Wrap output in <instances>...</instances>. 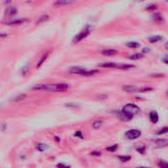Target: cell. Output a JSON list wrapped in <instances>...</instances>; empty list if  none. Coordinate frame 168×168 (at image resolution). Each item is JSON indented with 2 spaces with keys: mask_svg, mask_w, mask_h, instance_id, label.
<instances>
[{
  "mask_svg": "<svg viewBox=\"0 0 168 168\" xmlns=\"http://www.w3.org/2000/svg\"><path fill=\"white\" fill-rule=\"evenodd\" d=\"M26 97H27L26 94H20V95H18L17 97H15V98H14V101H16V102H17V101L24 100V99L26 98Z\"/></svg>",
  "mask_w": 168,
  "mask_h": 168,
  "instance_id": "4dcf8cb0",
  "label": "cell"
},
{
  "mask_svg": "<svg viewBox=\"0 0 168 168\" xmlns=\"http://www.w3.org/2000/svg\"><path fill=\"white\" fill-rule=\"evenodd\" d=\"M164 47H165V49H166V51H168V42H166V43L164 45Z\"/></svg>",
  "mask_w": 168,
  "mask_h": 168,
  "instance_id": "ab89813d",
  "label": "cell"
},
{
  "mask_svg": "<svg viewBox=\"0 0 168 168\" xmlns=\"http://www.w3.org/2000/svg\"><path fill=\"white\" fill-rule=\"evenodd\" d=\"M158 166L160 168H168V162L164 160H161L158 162Z\"/></svg>",
  "mask_w": 168,
  "mask_h": 168,
  "instance_id": "f546056e",
  "label": "cell"
},
{
  "mask_svg": "<svg viewBox=\"0 0 168 168\" xmlns=\"http://www.w3.org/2000/svg\"><path fill=\"white\" fill-rule=\"evenodd\" d=\"M55 140H57V142H59V140H59V136H55Z\"/></svg>",
  "mask_w": 168,
  "mask_h": 168,
  "instance_id": "60d3db41",
  "label": "cell"
},
{
  "mask_svg": "<svg viewBox=\"0 0 168 168\" xmlns=\"http://www.w3.org/2000/svg\"><path fill=\"white\" fill-rule=\"evenodd\" d=\"M126 45L130 49H138V47H140V43L138 42H128L126 43Z\"/></svg>",
  "mask_w": 168,
  "mask_h": 168,
  "instance_id": "ffe728a7",
  "label": "cell"
},
{
  "mask_svg": "<svg viewBox=\"0 0 168 168\" xmlns=\"http://www.w3.org/2000/svg\"><path fill=\"white\" fill-rule=\"evenodd\" d=\"M101 53H102L103 55H106V57H113V55H117L118 51H116V49H103V51H101Z\"/></svg>",
  "mask_w": 168,
  "mask_h": 168,
  "instance_id": "4fadbf2b",
  "label": "cell"
},
{
  "mask_svg": "<svg viewBox=\"0 0 168 168\" xmlns=\"http://www.w3.org/2000/svg\"><path fill=\"white\" fill-rule=\"evenodd\" d=\"M136 2H142V1H144V0H136Z\"/></svg>",
  "mask_w": 168,
  "mask_h": 168,
  "instance_id": "7bdbcfd3",
  "label": "cell"
},
{
  "mask_svg": "<svg viewBox=\"0 0 168 168\" xmlns=\"http://www.w3.org/2000/svg\"><path fill=\"white\" fill-rule=\"evenodd\" d=\"M57 166V168H70L68 165H65V164H63V163H59Z\"/></svg>",
  "mask_w": 168,
  "mask_h": 168,
  "instance_id": "8d00e7d4",
  "label": "cell"
},
{
  "mask_svg": "<svg viewBox=\"0 0 168 168\" xmlns=\"http://www.w3.org/2000/svg\"><path fill=\"white\" fill-rule=\"evenodd\" d=\"M163 40V37L160 35H156V36H150L147 38V42H149L150 43H159Z\"/></svg>",
  "mask_w": 168,
  "mask_h": 168,
  "instance_id": "8fae6325",
  "label": "cell"
},
{
  "mask_svg": "<svg viewBox=\"0 0 168 168\" xmlns=\"http://www.w3.org/2000/svg\"><path fill=\"white\" fill-rule=\"evenodd\" d=\"M161 61H162V63H166V64H168V55H164V57L161 59Z\"/></svg>",
  "mask_w": 168,
  "mask_h": 168,
  "instance_id": "d590c367",
  "label": "cell"
},
{
  "mask_svg": "<svg viewBox=\"0 0 168 168\" xmlns=\"http://www.w3.org/2000/svg\"><path fill=\"white\" fill-rule=\"evenodd\" d=\"M99 70L97 69H86L83 73L81 74V76H85V77H89V76H94L95 74H98Z\"/></svg>",
  "mask_w": 168,
  "mask_h": 168,
  "instance_id": "9a60e30c",
  "label": "cell"
},
{
  "mask_svg": "<svg viewBox=\"0 0 168 168\" xmlns=\"http://www.w3.org/2000/svg\"><path fill=\"white\" fill-rule=\"evenodd\" d=\"M17 12H18V10L15 6H9V7L6 9L5 15L7 16V17H12V16H15L16 14H17Z\"/></svg>",
  "mask_w": 168,
  "mask_h": 168,
  "instance_id": "30bf717a",
  "label": "cell"
},
{
  "mask_svg": "<svg viewBox=\"0 0 168 168\" xmlns=\"http://www.w3.org/2000/svg\"><path fill=\"white\" fill-rule=\"evenodd\" d=\"M118 144H113V146H108V147H106V150L107 151H110V152H114V151H116L118 149Z\"/></svg>",
  "mask_w": 168,
  "mask_h": 168,
  "instance_id": "f1b7e54d",
  "label": "cell"
},
{
  "mask_svg": "<svg viewBox=\"0 0 168 168\" xmlns=\"http://www.w3.org/2000/svg\"><path fill=\"white\" fill-rule=\"evenodd\" d=\"M74 136H76V138H82V134H81V130H77V132L74 134Z\"/></svg>",
  "mask_w": 168,
  "mask_h": 168,
  "instance_id": "e575fe53",
  "label": "cell"
},
{
  "mask_svg": "<svg viewBox=\"0 0 168 168\" xmlns=\"http://www.w3.org/2000/svg\"><path fill=\"white\" fill-rule=\"evenodd\" d=\"M150 51V49L149 47H144V49H142V53H149Z\"/></svg>",
  "mask_w": 168,
  "mask_h": 168,
  "instance_id": "74e56055",
  "label": "cell"
},
{
  "mask_svg": "<svg viewBox=\"0 0 168 168\" xmlns=\"http://www.w3.org/2000/svg\"><path fill=\"white\" fill-rule=\"evenodd\" d=\"M168 132V126H163V128H161L160 130H158L156 132H155V134H157V136H161V134H167Z\"/></svg>",
  "mask_w": 168,
  "mask_h": 168,
  "instance_id": "4316f807",
  "label": "cell"
},
{
  "mask_svg": "<svg viewBox=\"0 0 168 168\" xmlns=\"http://www.w3.org/2000/svg\"><path fill=\"white\" fill-rule=\"evenodd\" d=\"M152 144L155 146V148H162V147L167 146L168 138H158L156 140H153Z\"/></svg>",
  "mask_w": 168,
  "mask_h": 168,
  "instance_id": "5b68a950",
  "label": "cell"
},
{
  "mask_svg": "<svg viewBox=\"0 0 168 168\" xmlns=\"http://www.w3.org/2000/svg\"><path fill=\"white\" fill-rule=\"evenodd\" d=\"M157 8H158V6H157V4H149V5H147L146 7V11H149V12H155V10H157Z\"/></svg>",
  "mask_w": 168,
  "mask_h": 168,
  "instance_id": "603a6c76",
  "label": "cell"
},
{
  "mask_svg": "<svg viewBox=\"0 0 168 168\" xmlns=\"http://www.w3.org/2000/svg\"><path fill=\"white\" fill-rule=\"evenodd\" d=\"M119 65L120 64L115 63H104L98 64V66H100V67H106V68H119Z\"/></svg>",
  "mask_w": 168,
  "mask_h": 168,
  "instance_id": "2e32d148",
  "label": "cell"
},
{
  "mask_svg": "<svg viewBox=\"0 0 168 168\" xmlns=\"http://www.w3.org/2000/svg\"><path fill=\"white\" fill-rule=\"evenodd\" d=\"M136 168H150V167H146V166H138V167H136Z\"/></svg>",
  "mask_w": 168,
  "mask_h": 168,
  "instance_id": "b9f144b4",
  "label": "cell"
},
{
  "mask_svg": "<svg viewBox=\"0 0 168 168\" xmlns=\"http://www.w3.org/2000/svg\"><path fill=\"white\" fill-rule=\"evenodd\" d=\"M148 118H149V121H150L151 123H152V124H156L157 122H158V120H159L158 113H157L155 110H152V111L149 112Z\"/></svg>",
  "mask_w": 168,
  "mask_h": 168,
  "instance_id": "52a82bcc",
  "label": "cell"
},
{
  "mask_svg": "<svg viewBox=\"0 0 168 168\" xmlns=\"http://www.w3.org/2000/svg\"><path fill=\"white\" fill-rule=\"evenodd\" d=\"M134 67H136V66L132 65V64H120L119 65V69H123V70H128Z\"/></svg>",
  "mask_w": 168,
  "mask_h": 168,
  "instance_id": "484cf974",
  "label": "cell"
},
{
  "mask_svg": "<svg viewBox=\"0 0 168 168\" xmlns=\"http://www.w3.org/2000/svg\"><path fill=\"white\" fill-rule=\"evenodd\" d=\"M151 19L154 23H157V24H160V23L164 22V17L162 16V14L159 13V12H153L152 16H151Z\"/></svg>",
  "mask_w": 168,
  "mask_h": 168,
  "instance_id": "8992f818",
  "label": "cell"
},
{
  "mask_svg": "<svg viewBox=\"0 0 168 168\" xmlns=\"http://www.w3.org/2000/svg\"><path fill=\"white\" fill-rule=\"evenodd\" d=\"M136 151H138L140 154H146V146L144 144H140V146H138L136 147Z\"/></svg>",
  "mask_w": 168,
  "mask_h": 168,
  "instance_id": "cb8c5ba5",
  "label": "cell"
},
{
  "mask_svg": "<svg viewBox=\"0 0 168 168\" xmlns=\"http://www.w3.org/2000/svg\"><path fill=\"white\" fill-rule=\"evenodd\" d=\"M26 21L27 19H14V20H9V21L3 22V24L8 25V26H16V25H21Z\"/></svg>",
  "mask_w": 168,
  "mask_h": 168,
  "instance_id": "9c48e42d",
  "label": "cell"
},
{
  "mask_svg": "<svg viewBox=\"0 0 168 168\" xmlns=\"http://www.w3.org/2000/svg\"><path fill=\"white\" fill-rule=\"evenodd\" d=\"M49 19V15H47V14H43V15H42L40 18H39V20L37 21L36 24L40 25V24H42V23H43V22H47Z\"/></svg>",
  "mask_w": 168,
  "mask_h": 168,
  "instance_id": "44dd1931",
  "label": "cell"
},
{
  "mask_svg": "<svg viewBox=\"0 0 168 168\" xmlns=\"http://www.w3.org/2000/svg\"><path fill=\"white\" fill-rule=\"evenodd\" d=\"M33 90L53 91V92H65L69 89L67 83H42L33 87Z\"/></svg>",
  "mask_w": 168,
  "mask_h": 168,
  "instance_id": "6da1fadb",
  "label": "cell"
},
{
  "mask_svg": "<svg viewBox=\"0 0 168 168\" xmlns=\"http://www.w3.org/2000/svg\"><path fill=\"white\" fill-rule=\"evenodd\" d=\"M29 69H30V65L24 66V67H23L22 69H21V74H22V75H26L27 72L29 71Z\"/></svg>",
  "mask_w": 168,
  "mask_h": 168,
  "instance_id": "1f68e13d",
  "label": "cell"
},
{
  "mask_svg": "<svg viewBox=\"0 0 168 168\" xmlns=\"http://www.w3.org/2000/svg\"><path fill=\"white\" fill-rule=\"evenodd\" d=\"M151 77H164V74L162 73H154V74H150Z\"/></svg>",
  "mask_w": 168,
  "mask_h": 168,
  "instance_id": "d6a6232c",
  "label": "cell"
},
{
  "mask_svg": "<svg viewBox=\"0 0 168 168\" xmlns=\"http://www.w3.org/2000/svg\"><path fill=\"white\" fill-rule=\"evenodd\" d=\"M47 147H49V146L45 144H43V142H39V144H36V149L39 151H41V152H43V151H45V149H47Z\"/></svg>",
  "mask_w": 168,
  "mask_h": 168,
  "instance_id": "d6986e66",
  "label": "cell"
},
{
  "mask_svg": "<svg viewBox=\"0 0 168 168\" xmlns=\"http://www.w3.org/2000/svg\"><path fill=\"white\" fill-rule=\"evenodd\" d=\"M123 90L126 93H134L138 92V87L134 85H125L123 86Z\"/></svg>",
  "mask_w": 168,
  "mask_h": 168,
  "instance_id": "5bb4252c",
  "label": "cell"
},
{
  "mask_svg": "<svg viewBox=\"0 0 168 168\" xmlns=\"http://www.w3.org/2000/svg\"><path fill=\"white\" fill-rule=\"evenodd\" d=\"M166 2H168V0H166Z\"/></svg>",
  "mask_w": 168,
  "mask_h": 168,
  "instance_id": "ee69618b",
  "label": "cell"
},
{
  "mask_svg": "<svg viewBox=\"0 0 168 168\" xmlns=\"http://www.w3.org/2000/svg\"><path fill=\"white\" fill-rule=\"evenodd\" d=\"M167 146H168V144H167Z\"/></svg>",
  "mask_w": 168,
  "mask_h": 168,
  "instance_id": "f6af8a7d",
  "label": "cell"
},
{
  "mask_svg": "<svg viewBox=\"0 0 168 168\" xmlns=\"http://www.w3.org/2000/svg\"><path fill=\"white\" fill-rule=\"evenodd\" d=\"M66 107H68V108H70V107H72V108H76L78 105H76V104H65Z\"/></svg>",
  "mask_w": 168,
  "mask_h": 168,
  "instance_id": "f35d334b",
  "label": "cell"
},
{
  "mask_svg": "<svg viewBox=\"0 0 168 168\" xmlns=\"http://www.w3.org/2000/svg\"><path fill=\"white\" fill-rule=\"evenodd\" d=\"M142 57H144V53H132V55H128V59H132V61H138V59H140Z\"/></svg>",
  "mask_w": 168,
  "mask_h": 168,
  "instance_id": "ac0fdd59",
  "label": "cell"
},
{
  "mask_svg": "<svg viewBox=\"0 0 168 168\" xmlns=\"http://www.w3.org/2000/svg\"><path fill=\"white\" fill-rule=\"evenodd\" d=\"M140 136H142V132L140 130H136V128H132V130H128L125 132V138L128 140H136Z\"/></svg>",
  "mask_w": 168,
  "mask_h": 168,
  "instance_id": "277c9868",
  "label": "cell"
},
{
  "mask_svg": "<svg viewBox=\"0 0 168 168\" xmlns=\"http://www.w3.org/2000/svg\"><path fill=\"white\" fill-rule=\"evenodd\" d=\"M75 0H57V2H55V6H64V5H70V4L74 3Z\"/></svg>",
  "mask_w": 168,
  "mask_h": 168,
  "instance_id": "e0dca14e",
  "label": "cell"
},
{
  "mask_svg": "<svg viewBox=\"0 0 168 168\" xmlns=\"http://www.w3.org/2000/svg\"><path fill=\"white\" fill-rule=\"evenodd\" d=\"M91 155H92V156H101V152L100 151H92V152H91Z\"/></svg>",
  "mask_w": 168,
  "mask_h": 168,
  "instance_id": "836d02e7",
  "label": "cell"
},
{
  "mask_svg": "<svg viewBox=\"0 0 168 168\" xmlns=\"http://www.w3.org/2000/svg\"><path fill=\"white\" fill-rule=\"evenodd\" d=\"M152 90H153L152 87H149V86H144V87H140V88H138V92H140V93L150 92V91H152Z\"/></svg>",
  "mask_w": 168,
  "mask_h": 168,
  "instance_id": "d4e9b609",
  "label": "cell"
},
{
  "mask_svg": "<svg viewBox=\"0 0 168 168\" xmlns=\"http://www.w3.org/2000/svg\"><path fill=\"white\" fill-rule=\"evenodd\" d=\"M130 158H132V157H130V155H118V159L123 163H126V162H128V161H130Z\"/></svg>",
  "mask_w": 168,
  "mask_h": 168,
  "instance_id": "7402d4cb",
  "label": "cell"
},
{
  "mask_svg": "<svg viewBox=\"0 0 168 168\" xmlns=\"http://www.w3.org/2000/svg\"><path fill=\"white\" fill-rule=\"evenodd\" d=\"M49 53H49V51H45V53H43V55H42V57H41V59H39L38 63H37V68H40L41 66H42L43 64L45 63V61H47V57H49Z\"/></svg>",
  "mask_w": 168,
  "mask_h": 168,
  "instance_id": "7c38bea8",
  "label": "cell"
},
{
  "mask_svg": "<svg viewBox=\"0 0 168 168\" xmlns=\"http://www.w3.org/2000/svg\"><path fill=\"white\" fill-rule=\"evenodd\" d=\"M91 31H92V27L89 26V25H86V26H85L84 28L82 29V30L80 31L75 37H74V39L72 40V43L75 45V43H78L79 42H81L82 40H84L86 37H88L89 35H90Z\"/></svg>",
  "mask_w": 168,
  "mask_h": 168,
  "instance_id": "3957f363",
  "label": "cell"
},
{
  "mask_svg": "<svg viewBox=\"0 0 168 168\" xmlns=\"http://www.w3.org/2000/svg\"><path fill=\"white\" fill-rule=\"evenodd\" d=\"M138 113H140V108L136 104L128 103L123 107L122 112L120 113V116H122V120H124V121H130L134 118V115Z\"/></svg>",
  "mask_w": 168,
  "mask_h": 168,
  "instance_id": "7a4b0ae2",
  "label": "cell"
},
{
  "mask_svg": "<svg viewBox=\"0 0 168 168\" xmlns=\"http://www.w3.org/2000/svg\"><path fill=\"white\" fill-rule=\"evenodd\" d=\"M86 69L87 68L80 67V66H72V67L69 68V72L71 74H78V75H81Z\"/></svg>",
  "mask_w": 168,
  "mask_h": 168,
  "instance_id": "ba28073f",
  "label": "cell"
},
{
  "mask_svg": "<svg viewBox=\"0 0 168 168\" xmlns=\"http://www.w3.org/2000/svg\"><path fill=\"white\" fill-rule=\"evenodd\" d=\"M102 125H103V121H95L92 124V128L94 130H98V128H100L102 126Z\"/></svg>",
  "mask_w": 168,
  "mask_h": 168,
  "instance_id": "83f0119b",
  "label": "cell"
}]
</instances>
